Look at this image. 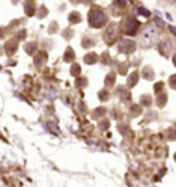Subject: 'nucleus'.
<instances>
[{
  "mask_svg": "<svg viewBox=\"0 0 176 187\" xmlns=\"http://www.w3.org/2000/svg\"><path fill=\"white\" fill-rule=\"evenodd\" d=\"M106 21H107L106 14H104L99 8H92V9L89 11V24H90L92 27L99 29V27H103V26L106 24Z\"/></svg>",
  "mask_w": 176,
  "mask_h": 187,
  "instance_id": "nucleus-1",
  "label": "nucleus"
},
{
  "mask_svg": "<svg viewBox=\"0 0 176 187\" xmlns=\"http://www.w3.org/2000/svg\"><path fill=\"white\" fill-rule=\"evenodd\" d=\"M119 35H121V29H119V26L116 23H113V24H110L107 27L106 33H104V39H106V42L108 45H111V44H114L119 39Z\"/></svg>",
  "mask_w": 176,
  "mask_h": 187,
  "instance_id": "nucleus-2",
  "label": "nucleus"
},
{
  "mask_svg": "<svg viewBox=\"0 0 176 187\" xmlns=\"http://www.w3.org/2000/svg\"><path fill=\"white\" fill-rule=\"evenodd\" d=\"M155 38H157V30H155V27L154 26H149L144 32H143V35L140 38V42L143 47H151L154 42H155Z\"/></svg>",
  "mask_w": 176,
  "mask_h": 187,
  "instance_id": "nucleus-3",
  "label": "nucleus"
},
{
  "mask_svg": "<svg viewBox=\"0 0 176 187\" xmlns=\"http://www.w3.org/2000/svg\"><path fill=\"white\" fill-rule=\"evenodd\" d=\"M123 29H125V33H126L128 36H133V35H136L137 30L140 29V23H139V20L134 18V17H128V18L125 20Z\"/></svg>",
  "mask_w": 176,
  "mask_h": 187,
  "instance_id": "nucleus-4",
  "label": "nucleus"
},
{
  "mask_svg": "<svg viewBox=\"0 0 176 187\" xmlns=\"http://www.w3.org/2000/svg\"><path fill=\"white\" fill-rule=\"evenodd\" d=\"M119 53H125V55H131L136 50V42L131 39H121L119 45H118Z\"/></svg>",
  "mask_w": 176,
  "mask_h": 187,
  "instance_id": "nucleus-5",
  "label": "nucleus"
},
{
  "mask_svg": "<svg viewBox=\"0 0 176 187\" xmlns=\"http://www.w3.org/2000/svg\"><path fill=\"white\" fill-rule=\"evenodd\" d=\"M172 48H173V41L172 39H163L161 42H159L158 45V50L161 55H164V56H167V55H170V52H172Z\"/></svg>",
  "mask_w": 176,
  "mask_h": 187,
  "instance_id": "nucleus-6",
  "label": "nucleus"
},
{
  "mask_svg": "<svg viewBox=\"0 0 176 187\" xmlns=\"http://www.w3.org/2000/svg\"><path fill=\"white\" fill-rule=\"evenodd\" d=\"M24 12H26V15H29V17L35 15V12H36L35 0H26V2H24Z\"/></svg>",
  "mask_w": 176,
  "mask_h": 187,
  "instance_id": "nucleus-7",
  "label": "nucleus"
},
{
  "mask_svg": "<svg viewBox=\"0 0 176 187\" xmlns=\"http://www.w3.org/2000/svg\"><path fill=\"white\" fill-rule=\"evenodd\" d=\"M17 47H18V42L15 41V39H12V41H8V42H6L5 50H6L8 55H14V53L17 52Z\"/></svg>",
  "mask_w": 176,
  "mask_h": 187,
  "instance_id": "nucleus-8",
  "label": "nucleus"
},
{
  "mask_svg": "<svg viewBox=\"0 0 176 187\" xmlns=\"http://www.w3.org/2000/svg\"><path fill=\"white\" fill-rule=\"evenodd\" d=\"M47 62V53L45 52H39L38 55H35V65L36 67H42Z\"/></svg>",
  "mask_w": 176,
  "mask_h": 187,
  "instance_id": "nucleus-9",
  "label": "nucleus"
},
{
  "mask_svg": "<svg viewBox=\"0 0 176 187\" xmlns=\"http://www.w3.org/2000/svg\"><path fill=\"white\" fill-rule=\"evenodd\" d=\"M137 82H139V73H137V71H133L131 74L128 75V82H126V85H128L129 88H133V86L137 85Z\"/></svg>",
  "mask_w": 176,
  "mask_h": 187,
  "instance_id": "nucleus-10",
  "label": "nucleus"
},
{
  "mask_svg": "<svg viewBox=\"0 0 176 187\" xmlns=\"http://www.w3.org/2000/svg\"><path fill=\"white\" fill-rule=\"evenodd\" d=\"M118 95L122 98L123 103H128V101L131 100V94L128 92V91H125L123 88H119V89H118Z\"/></svg>",
  "mask_w": 176,
  "mask_h": 187,
  "instance_id": "nucleus-11",
  "label": "nucleus"
},
{
  "mask_svg": "<svg viewBox=\"0 0 176 187\" xmlns=\"http://www.w3.org/2000/svg\"><path fill=\"white\" fill-rule=\"evenodd\" d=\"M74 59H75V53H74V50H72L71 47H68V48H66V52H65V56H63V60L69 63L71 60H74Z\"/></svg>",
  "mask_w": 176,
  "mask_h": 187,
  "instance_id": "nucleus-12",
  "label": "nucleus"
},
{
  "mask_svg": "<svg viewBox=\"0 0 176 187\" xmlns=\"http://www.w3.org/2000/svg\"><path fill=\"white\" fill-rule=\"evenodd\" d=\"M69 23L71 24H77V23H80L81 21V15L77 12V11H74V12H71L69 14Z\"/></svg>",
  "mask_w": 176,
  "mask_h": 187,
  "instance_id": "nucleus-13",
  "label": "nucleus"
},
{
  "mask_svg": "<svg viewBox=\"0 0 176 187\" xmlns=\"http://www.w3.org/2000/svg\"><path fill=\"white\" fill-rule=\"evenodd\" d=\"M36 48H38V45H36V42H29L26 47H24V50H26V53L27 55H30V56H33L36 52Z\"/></svg>",
  "mask_w": 176,
  "mask_h": 187,
  "instance_id": "nucleus-14",
  "label": "nucleus"
},
{
  "mask_svg": "<svg viewBox=\"0 0 176 187\" xmlns=\"http://www.w3.org/2000/svg\"><path fill=\"white\" fill-rule=\"evenodd\" d=\"M98 60V56H96V53H88L86 56H84V63H88V65H92V63H95Z\"/></svg>",
  "mask_w": 176,
  "mask_h": 187,
  "instance_id": "nucleus-15",
  "label": "nucleus"
},
{
  "mask_svg": "<svg viewBox=\"0 0 176 187\" xmlns=\"http://www.w3.org/2000/svg\"><path fill=\"white\" fill-rule=\"evenodd\" d=\"M143 78H146V80H152L154 78V71H152L151 67H144L143 68Z\"/></svg>",
  "mask_w": 176,
  "mask_h": 187,
  "instance_id": "nucleus-16",
  "label": "nucleus"
},
{
  "mask_svg": "<svg viewBox=\"0 0 176 187\" xmlns=\"http://www.w3.org/2000/svg\"><path fill=\"white\" fill-rule=\"evenodd\" d=\"M166 103H167V95H166V94H158V97H157V104H158V107H164Z\"/></svg>",
  "mask_w": 176,
  "mask_h": 187,
  "instance_id": "nucleus-17",
  "label": "nucleus"
},
{
  "mask_svg": "<svg viewBox=\"0 0 176 187\" xmlns=\"http://www.w3.org/2000/svg\"><path fill=\"white\" fill-rule=\"evenodd\" d=\"M118 130L121 131L123 136H126V137H133V131L128 128V125H119V127H118Z\"/></svg>",
  "mask_w": 176,
  "mask_h": 187,
  "instance_id": "nucleus-18",
  "label": "nucleus"
},
{
  "mask_svg": "<svg viewBox=\"0 0 176 187\" xmlns=\"http://www.w3.org/2000/svg\"><path fill=\"white\" fill-rule=\"evenodd\" d=\"M81 73V67L78 65V63H74L72 67H71V75H74V77H78Z\"/></svg>",
  "mask_w": 176,
  "mask_h": 187,
  "instance_id": "nucleus-19",
  "label": "nucleus"
},
{
  "mask_svg": "<svg viewBox=\"0 0 176 187\" xmlns=\"http://www.w3.org/2000/svg\"><path fill=\"white\" fill-rule=\"evenodd\" d=\"M140 103H141V104H143V106H146V107H149V106L152 104V98H151L149 95H141Z\"/></svg>",
  "mask_w": 176,
  "mask_h": 187,
  "instance_id": "nucleus-20",
  "label": "nucleus"
},
{
  "mask_svg": "<svg viewBox=\"0 0 176 187\" xmlns=\"http://www.w3.org/2000/svg\"><path fill=\"white\" fill-rule=\"evenodd\" d=\"M114 85V74L113 73H110V74L106 77V86L107 88H111Z\"/></svg>",
  "mask_w": 176,
  "mask_h": 187,
  "instance_id": "nucleus-21",
  "label": "nucleus"
},
{
  "mask_svg": "<svg viewBox=\"0 0 176 187\" xmlns=\"http://www.w3.org/2000/svg\"><path fill=\"white\" fill-rule=\"evenodd\" d=\"M81 45H83L84 48H89V47H92V45H93V41H92V38H83V41H81Z\"/></svg>",
  "mask_w": 176,
  "mask_h": 187,
  "instance_id": "nucleus-22",
  "label": "nucleus"
},
{
  "mask_svg": "<svg viewBox=\"0 0 176 187\" xmlns=\"http://www.w3.org/2000/svg\"><path fill=\"white\" fill-rule=\"evenodd\" d=\"M86 85H88V80H86L84 77H83V78L80 77V78H77V82H75V86H77V88H84Z\"/></svg>",
  "mask_w": 176,
  "mask_h": 187,
  "instance_id": "nucleus-23",
  "label": "nucleus"
},
{
  "mask_svg": "<svg viewBox=\"0 0 176 187\" xmlns=\"http://www.w3.org/2000/svg\"><path fill=\"white\" fill-rule=\"evenodd\" d=\"M166 134H167V139H170V140H176V130L175 128H169Z\"/></svg>",
  "mask_w": 176,
  "mask_h": 187,
  "instance_id": "nucleus-24",
  "label": "nucleus"
},
{
  "mask_svg": "<svg viewBox=\"0 0 176 187\" xmlns=\"http://www.w3.org/2000/svg\"><path fill=\"white\" fill-rule=\"evenodd\" d=\"M106 112H107V110L104 109V107H98V109H95V110H93V116L99 118V116H103V115H104Z\"/></svg>",
  "mask_w": 176,
  "mask_h": 187,
  "instance_id": "nucleus-25",
  "label": "nucleus"
},
{
  "mask_svg": "<svg viewBox=\"0 0 176 187\" xmlns=\"http://www.w3.org/2000/svg\"><path fill=\"white\" fill-rule=\"evenodd\" d=\"M137 12H139L140 15H143V17H149V15H151V11H148L146 8H139Z\"/></svg>",
  "mask_w": 176,
  "mask_h": 187,
  "instance_id": "nucleus-26",
  "label": "nucleus"
},
{
  "mask_svg": "<svg viewBox=\"0 0 176 187\" xmlns=\"http://www.w3.org/2000/svg\"><path fill=\"white\" fill-rule=\"evenodd\" d=\"M163 88H164V83H163V82H158V83H155V86H154V91H155L157 94H161Z\"/></svg>",
  "mask_w": 176,
  "mask_h": 187,
  "instance_id": "nucleus-27",
  "label": "nucleus"
},
{
  "mask_svg": "<svg viewBox=\"0 0 176 187\" xmlns=\"http://www.w3.org/2000/svg\"><path fill=\"white\" fill-rule=\"evenodd\" d=\"M47 127H48L50 130L53 131V133H56V134L59 133V128H57V125H56L54 122H48V124H47Z\"/></svg>",
  "mask_w": 176,
  "mask_h": 187,
  "instance_id": "nucleus-28",
  "label": "nucleus"
},
{
  "mask_svg": "<svg viewBox=\"0 0 176 187\" xmlns=\"http://www.w3.org/2000/svg\"><path fill=\"white\" fill-rule=\"evenodd\" d=\"M169 83H170V86H172L173 89H176V74L170 75V78H169Z\"/></svg>",
  "mask_w": 176,
  "mask_h": 187,
  "instance_id": "nucleus-29",
  "label": "nucleus"
},
{
  "mask_svg": "<svg viewBox=\"0 0 176 187\" xmlns=\"http://www.w3.org/2000/svg\"><path fill=\"white\" fill-rule=\"evenodd\" d=\"M131 113H133L134 116L140 115V107H139V106H131Z\"/></svg>",
  "mask_w": 176,
  "mask_h": 187,
  "instance_id": "nucleus-30",
  "label": "nucleus"
},
{
  "mask_svg": "<svg viewBox=\"0 0 176 187\" xmlns=\"http://www.w3.org/2000/svg\"><path fill=\"white\" fill-rule=\"evenodd\" d=\"M98 97H99V100H101V101H106L107 98H108V92H107V91H101Z\"/></svg>",
  "mask_w": 176,
  "mask_h": 187,
  "instance_id": "nucleus-31",
  "label": "nucleus"
},
{
  "mask_svg": "<svg viewBox=\"0 0 176 187\" xmlns=\"http://www.w3.org/2000/svg\"><path fill=\"white\" fill-rule=\"evenodd\" d=\"M101 62H103V63H108V62H110V56H108V53H103V56H101Z\"/></svg>",
  "mask_w": 176,
  "mask_h": 187,
  "instance_id": "nucleus-32",
  "label": "nucleus"
},
{
  "mask_svg": "<svg viewBox=\"0 0 176 187\" xmlns=\"http://www.w3.org/2000/svg\"><path fill=\"white\" fill-rule=\"evenodd\" d=\"M99 127H101L103 130H106V128H108V121H107V119H103V121L99 122Z\"/></svg>",
  "mask_w": 176,
  "mask_h": 187,
  "instance_id": "nucleus-33",
  "label": "nucleus"
},
{
  "mask_svg": "<svg viewBox=\"0 0 176 187\" xmlns=\"http://www.w3.org/2000/svg\"><path fill=\"white\" fill-rule=\"evenodd\" d=\"M45 14H47V8H44V6H42V8L39 9V14H38V15H39V18H42Z\"/></svg>",
  "mask_w": 176,
  "mask_h": 187,
  "instance_id": "nucleus-34",
  "label": "nucleus"
},
{
  "mask_svg": "<svg viewBox=\"0 0 176 187\" xmlns=\"http://www.w3.org/2000/svg\"><path fill=\"white\" fill-rule=\"evenodd\" d=\"M23 38H26V30H20L17 33V39H23Z\"/></svg>",
  "mask_w": 176,
  "mask_h": 187,
  "instance_id": "nucleus-35",
  "label": "nucleus"
},
{
  "mask_svg": "<svg viewBox=\"0 0 176 187\" xmlns=\"http://www.w3.org/2000/svg\"><path fill=\"white\" fill-rule=\"evenodd\" d=\"M121 68H119V73L121 74H126V65L125 63H122V65H119Z\"/></svg>",
  "mask_w": 176,
  "mask_h": 187,
  "instance_id": "nucleus-36",
  "label": "nucleus"
},
{
  "mask_svg": "<svg viewBox=\"0 0 176 187\" xmlns=\"http://www.w3.org/2000/svg\"><path fill=\"white\" fill-rule=\"evenodd\" d=\"M155 23H157V26H158V27H164V23H163L161 18H158V17H155Z\"/></svg>",
  "mask_w": 176,
  "mask_h": 187,
  "instance_id": "nucleus-37",
  "label": "nucleus"
},
{
  "mask_svg": "<svg viewBox=\"0 0 176 187\" xmlns=\"http://www.w3.org/2000/svg\"><path fill=\"white\" fill-rule=\"evenodd\" d=\"M128 3V0H118V5H121V6H125Z\"/></svg>",
  "mask_w": 176,
  "mask_h": 187,
  "instance_id": "nucleus-38",
  "label": "nucleus"
},
{
  "mask_svg": "<svg viewBox=\"0 0 176 187\" xmlns=\"http://www.w3.org/2000/svg\"><path fill=\"white\" fill-rule=\"evenodd\" d=\"M50 32H51V33H54V32H56V23H53V24H51V27H50Z\"/></svg>",
  "mask_w": 176,
  "mask_h": 187,
  "instance_id": "nucleus-39",
  "label": "nucleus"
},
{
  "mask_svg": "<svg viewBox=\"0 0 176 187\" xmlns=\"http://www.w3.org/2000/svg\"><path fill=\"white\" fill-rule=\"evenodd\" d=\"M169 29H170V32H172L173 35H176V27H175V26H170Z\"/></svg>",
  "mask_w": 176,
  "mask_h": 187,
  "instance_id": "nucleus-40",
  "label": "nucleus"
},
{
  "mask_svg": "<svg viewBox=\"0 0 176 187\" xmlns=\"http://www.w3.org/2000/svg\"><path fill=\"white\" fill-rule=\"evenodd\" d=\"M173 63H175V67H176V55L173 56Z\"/></svg>",
  "mask_w": 176,
  "mask_h": 187,
  "instance_id": "nucleus-41",
  "label": "nucleus"
},
{
  "mask_svg": "<svg viewBox=\"0 0 176 187\" xmlns=\"http://www.w3.org/2000/svg\"><path fill=\"white\" fill-rule=\"evenodd\" d=\"M12 2H14V3H17V2H18V0H12Z\"/></svg>",
  "mask_w": 176,
  "mask_h": 187,
  "instance_id": "nucleus-42",
  "label": "nucleus"
},
{
  "mask_svg": "<svg viewBox=\"0 0 176 187\" xmlns=\"http://www.w3.org/2000/svg\"><path fill=\"white\" fill-rule=\"evenodd\" d=\"M175 160H176V154H175Z\"/></svg>",
  "mask_w": 176,
  "mask_h": 187,
  "instance_id": "nucleus-43",
  "label": "nucleus"
}]
</instances>
